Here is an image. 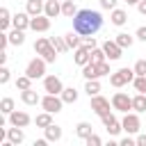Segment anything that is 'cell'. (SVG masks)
<instances>
[{
	"mask_svg": "<svg viewBox=\"0 0 146 146\" xmlns=\"http://www.w3.org/2000/svg\"><path fill=\"white\" fill-rule=\"evenodd\" d=\"M75 135H78L80 139H87V137L91 135V123H87V121H80V123L75 125Z\"/></svg>",
	"mask_w": 146,
	"mask_h": 146,
	"instance_id": "obj_30",
	"label": "cell"
},
{
	"mask_svg": "<svg viewBox=\"0 0 146 146\" xmlns=\"http://www.w3.org/2000/svg\"><path fill=\"white\" fill-rule=\"evenodd\" d=\"M62 2H64V0H62Z\"/></svg>",
	"mask_w": 146,
	"mask_h": 146,
	"instance_id": "obj_49",
	"label": "cell"
},
{
	"mask_svg": "<svg viewBox=\"0 0 146 146\" xmlns=\"http://www.w3.org/2000/svg\"><path fill=\"white\" fill-rule=\"evenodd\" d=\"M7 139H9V141H14V144L18 146V144H23V139H25V132H23L18 125H14V128H9V130H7Z\"/></svg>",
	"mask_w": 146,
	"mask_h": 146,
	"instance_id": "obj_20",
	"label": "cell"
},
{
	"mask_svg": "<svg viewBox=\"0 0 146 146\" xmlns=\"http://www.w3.org/2000/svg\"><path fill=\"white\" fill-rule=\"evenodd\" d=\"M30 114L27 112H23V110H14L11 114H9V123L11 125H18V128H25V125H30Z\"/></svg>",
	"mask_w": 146,
	"mask_h": 146,
	"instance_id": "obj_12",
	"label": "cell"
},
{
	"mask_svg": "<svg viewBox=\"0 0 146 146\" xmlns=\"http://www.w3.org/2000/svg\"><path fill=\"white\" fill-rule=\"evenodd\" d=\"M78 14V7H75V2L73 0H64L62 2V16H66V18H73Z\"/></svg>",
	"mask_w": 146,
	"mask_h": 146,
	"instance_id": "obj_26",
	"label": "cell"
},
{
	"mask_svg": "<svg viewBox=\"0 0 146 146\" xmlns=\"http://www.w3.org/2000/svg\"><path fill=\"white\" fill-rule=\"evenodd\" d=\"M132 87H135L139 94H146V75H135V80H132Z\"/></svg>",
	"mask_w": 146,
	"mask_h": 146,
	"instance_id": "obj_35",
	"label": "cell"
},
{
	"mask_svg": "<svg viewBox=\"0 0 146 146\" xmlns=\"http://www.w3.org/2000/svg\"><path fill=\"white\" fill-rule=\"evenodd\" d=\"M121 125H123V130H125L128 135H135V132H139L141 121H139V116H137L135 112H125V116H123Z\"/></svg>",
	"mask_w": 146,
	"mask_h": 146,
	"instance_id": "obj_7",
	"label": "cell"
},
{
	"mask_svg": "<svg viewBox=\"0 0 146 146\" xmlns=\"http://www.w3.org/2000/svg\"><path fill=\"white\" fill-rule=\"evenodd\" d=\"M84 144H87V146H100V144H103V139H100L98 135H94V132H91V135L84 139Z\"/></svg>",
	"mask_w": 146,
	"mask_h": 146,
	"instance_id": "obj_38",
	"label": "cell"
},
{
	"mask_svg": "<svg viewBox=\"0 0 146 146\" xmlns=\"http://www.w3.org/2000/svg\"><path fill=\"white\" fill-rule=\"evenodd\" d=\"M82 75H84V80H94V78H100V75H98V64H94V62L84 64V66H82Z\"/></svg>",
	"mask_w": 146,
	"mask_h": 146,
	"instance_id": "obj_23",
	"label": "cell"
},
{
	"mask_svg": "<svg viewBox=\"0 0 146 146\" xmlns=\"http://www.w3.org/2000/svg\"><path fill=\"white\" fill-rule=\"evenodd\" d=\"M64 39H66V46H68V50H71V48L75 50V48H80V46H82V34H78L75 30H73V32H68Z\"/></svg>",
	"mask_w": 146,
	"mask_h": 146,
	"instance_id": "obj_22",
	"label": "cell"
},
{
	"mask_svg": "<svg viewBox=\"0 0 146 146\" xmlns=\"http://www.w3.org/2000/svg\"><path fill=\"white\" fill-rule=\"evenodd\" d=\"M103 9H116V0H100Z\"/></svg>",
	"mask_w": 146,
	"mask_h": 146,
	"instance_id": "obj_43",
	"label": "cell"
},
{
	"mask_svg": "<svg viewBox=\"0 0 146 146\" xmlns=\"http://www.w3.org/2000/svg\"><path fill=\"white\" fill-rule=\"evenodd\" d=\"M21 100L25 103V105H36V103H41V98H39V94L30 87V89H23L21 91Z\"/></svg>",
	"mask_w": 146,
	"mask_h": 146,
	"instance_id": "obj_16",
	"label": "cell"
},
{
	"mask_svg": "<svg viewBox=\"0 0 146 146\" xmlns=\"http://www.w3.org/2000/svg\"><path fill=\"white\" fill-rule=\"evenodd\" d=\"M135 36H137V39H139V41H144V43H146V27H144V25H141V27H139V30H137V34H135Z\"/></svg>",
	"mask_w": 146,
	"mask_h": 146,
	"instance_id": "obj_45",
	"label": "cell"
},
{
	"mask_svg": "<svg viewBox=\"0 0 146 146\" xmlns=\"http://www.w3.org/2000/svg\"><path fill=\"white\" fill-rule=\"evenodd\" d=\"M46 59L43 57H34V59H30V64L25 66V73L32 78V80H36V78H46Z\"/></svg>",
	"mask_w": 146,
	"mask_h": 146,
	"instance_id": "obj_4",
	"label": "cell"
},
{
	"mask_svg": "<svg viewBox=\"0 0 146 146\" xmlns=\"http://www.w3.org/2000/svg\"><path fill=\"white\" fill-rule=\"evenodd\" d=\"M11 18H14V16L9 14V9H7V7H2V9H0V30H2V32H7V30H9Z\"/></svg>",
	"mask_w": 146,
	"mask_h": 146,
	"instance_id": "obj_27",
	"label": "cell"
},
{
	"mask_svg": "<svg viewBox=\"0 0 146 146\" xmlns=\"http://www.w3.org/2000/svg\"><path fill=\"white\" fill-rule=\"evenodd\" d=\"M100 27H103V14L96 9H78V14L73 16V30L82 36L96 34Z\"/></svg>",
	"mask_w": 146,
	"mask_h": 146,
	"instance_id": "obj_1",
	"label": "cell"
},
{
	"mask_svg": "<svg viewBox=\"0 0 146 146\" xmlns=\"http://www.w3.org/2000/svg\"><path fill=\"white\" fill-rule=\"evenodd\" d=\"M43 9H46V2H41V0H27V5H25V11L30 16H39V14H43Z\"/></svg>",
	"mask_w": 146,
	"mask_h": 146,
	"instance_id": "obj_17",
	"label": "cell"
},
{
	"mask_svg": "<svg viewBox=\"0 0 146 146\" xmlns=\"http://www.w3.org/2000/svg\"><path fill=\"white\" fill-rule=\"evenodd\" d=\"M112 107H114L116 112H128V110H132V96H128L125 91H116V94L112 96Z\"/></svg>",
	"mask_w": 146,
	"mask_h": 146,
	"instance_id": "obj_6",
	"label": "cell"
},
{
	"mask_svg": "<svg viewBox=\"0 0 146 146\" xmlns=\"http://www.w3.org/2000/svg\"><path fill=\"white\" fill-rule=\"evenodd\" d=\"M9 43H11V46H23V43H25V30L14 27V30L9 32Z\"/></svg>",
	"mask_w": 146,
	"mask_h": 146,
	"instance_id": "obj_21",
	"label": "cell"
},
{
	"mask_svg": "<svg viewBox=\"0 0 146 146\" xmlns=\"http://www.w3.org/2000/svg\"><path fill=\"white\" fill-rule=\"evenodd\" d=\"M46 139H48V141H59V139H62V128L55 125V123H50V125L46 128Z\"/></svg>",
	"mask_w": 146,
	"mask_h": 146,
	"instance_id": "obj_25",
	"label": "cell"
},
{
	"mask_svg": "<svg viewBox=\"0 0 146 146\" xmlns=\"http://www.w3.org/2000/svg\"><path fill=\"white\" fill-rule=\"evenodd\" d=\"M82 43H84L89 50H94V48H96V36H94V34H87V36H82Z\"/></svg>",
	"mask_w": 146,
	"mask_h": 146,
	"instance_id": "obj_40",
	"label": "cell"
},
{
	"mask_svg": "<svg viewBox=\"0 0 146 146\" xmlns=\"http://www.w3.org/2000/svg\"><path fill=\"white\" fill-rule=\"evenodd\" d=\"M125 2H128V5H137L139 0H125Z\"/></svg>",
	"mask_w": 146,
	"mask_h": 146,
	"instance_id": "obj_48",
	"label": "cell"
},
{
	"mask_svg": "<svg viewBox=\"0 0 146 146\" xmlns=\"http://www.w3.org/2000/svg\"><path fill=\"white\" fill-rule=\"evenodd\" d=\"M62 105H64V100H62L59 94H46V96L41 98V107H43L46 112H50V114H57V112L62 110Z\"/></svg>",
	"mask_w": 146,
	"mask_h": 146,
	"instance_id": "obj_5",
	"label": "cell"
},
{
	"mask_svg": "<svg viewBox=\"0 0 146 146\" xmlns=\"http://www.w3.org/2000/svg\"><path fill=\"white\" fill-rule=\"evenodd\" d=\"M100 121H103V125H105V130H107L110 135H119V132L123 130L121 121H116V116H114L112 112H105V114L100 116Z\"/></svg>",
	"mask_w": 146,
	"mask_h": 146,
	"instance_id": "obj_8",
	"label": "cell"
},
{
	"mask_svg": "<svg viewBox=\"0 0 146 146\" xmlns=\"http://www.w3.org/2000/svg\"><path fill=\"white\" fill-rule=\"evenodd\" d=\"M73 62L78 64V66H84V64H89L91 62V50L82 43L80 48H75V55H73Z\"/></svg>",
	"mask_w": 146,
	"mask_h": 146,
	"instance_id": "obj_14",
	"label": "cell"
},
{
	"mask_svg": "<svg viewBox=\"0 0 146 146\" xmlns=\"http://www.w3.org/2000/svg\"><path fill=\"white\" fill-rule=\"evenodd\" d=\"M34 52L36 55H41L48 64H52L55 59H57V48L52 46V41L50 39H46V36H39L36 41H34Z\"/></svg>",
	"mask_w": 146,
	"mask_h": 146,
	"instance_id": "obj_2",
	"label": "cell"
},
{
	"mask_svg": "<svg viewBox=\"0 0 146 146\" xmlns=\"http://www.w3.org/2000/svg\"><path fill=\"white\" fill-rule=\"evenodd\" d=\"M103 50H105V55H107V59H110V62L121 59V52H123V48H121L116 41H110V39L103 43Z\"/></svg>",
	"mask_w": 146,
	"mask_h": 146,
	"instance_id": "obj_11",
	"label": "cell"
},
{
	"mask_svg": "<svg viewBox=\"0 0 146 146\" xmlns=\"http://www.w3.org/2000/svg\"><path fill=\"white\" fill-rule=\"evenodd\" d=\"M135 68H128V66H123V68H119V71H114L112 75H110V84L112 87H123V84H128V82H132L135 80Z\"/></svg>",
	"mask_w": 146,
	"mask_h": 146,
	"instance_id": "obj_3",
	"label": "cell"
},
{
	"mask_svg": "<svg viewBox=\"0 0 146 146\" xmlns=\"http://www.w3.org/2000/svg\"><path fill=\"white\" fill-rule=\"evenodd\" d=\"M91 110H94L98 116H103L105 112H110V100L103 98L100 94H98V96H91Z\"/></svg>",
	"mask_w": 146,
	"mask_h": 146,
	"instance_id": "obj_13",
	"label": "cell"
},
{
	"mask_svg": "<svg viewBox=\"0 0 146 146\" xmlns=\"http://www.w3.org/2000/svg\"><path fill=\"white\" fill-rule=\"evenodd\" d=\"M34 123H36V128H43V130H46V128H48V125L52 123V114L43 110L41 114H36V119H34Z\"/></svg>",
	"mask_w": 146,
	"mask_h": 146,
	"instance_id": "obj_24",
	"label": "cell"
},
{
	"mask_svg": "<svg viewBox=\"0 0 146 146\" xmlns=\"http://www.w3.org/2000/svg\"><path fill=\"white\" fill-rule=\"evenodd\" d=\"M91 62H94V64H100V62H107V55H105V50L96 46V48L91 50Z\"/></svg>",
	"mask_w": 146,
	"mask_h": 146,
	"instance_id": "obj_33",
	"label": "cell"
},
{
	"mask_svg": "<svg viewBox=\"0 0 146 146\" xmlns=\"http://www.w3.org/2000/svg\"><path fill=\"white\" fill-rule=\"evenodd\" d=\"M50 41H52V46L57 48V52H66V50H68V46H66V39H64V36H52Z\"/></svg>",
	"mask_w": 146,
	"mask_h": 146,
	"instance_id": "obj_36",
	"label": "cell"
},
{
	"mask_svg": "<svg viewBox=\"0 0 146 146\" xmlns=\"http://www.w3.org/2000/svg\"><path fill=\"white\" fill-rule=\"evenodd\" d=\"M110 21H112V25H116V27H121V25H125L128 23V14L123 11V9H112V16H110Z\"/></svg>",
	"mask_w": 146,
	"mask_h": 146,
	"instance_id": "obj_18",
	"label": "cell"
},
{
	"mask_svg": "<svg viewBox=\"0 0 146 146\" xmlns=\"http://www.w3.org/2000/svg\"><path fill=\"white\" fill-rule=\"evenodd\" d=\"M137 144H139V146H146V135H139V137H137Z\"/></svg>",
	"mask_w": 146,
	"mask_h": 146,
	"instance_id": "obj_47",
	"label": "cell"
},
{
	"mask_svg": "<svg viewBox=\"0 0 146 146\" xmlns=\"http://www.w3.org/2000/svg\"><path fill=\"white\" fill-rule=\"evenodd\" d=\"M30 27H32L34 32H48V30H50V16H46V14L32 16V21H30Z\"/></svg>",
	"mask_w": 146,
	"mask_h": 146,
	"instance_id": "obj_10",
	"label": "cell"
},
{
	"mask_svg": "<svg viewBox=\"0 0 146 146\" xmlns=\"http://www.w3.org/2000/svg\"><path fill=\"white\" fill-rule=\"evenodd\" d=\"M0 112L9 116V114L14 112V98H2V100H0Z\"/></svg>",
	"mask_w": 146,
	"mask_h": 146,
	"instance_id": "obj_34",
	"label": "cell"
},
{
	"mask_svg": "<svg viewBox=\"0 0 146 146\" xmlns=\"http://www.w3.org/2000/svg\"><path fill=\"white\" fill-rule=\"evenodd\" d=\"M121 48H130L132 46V41H135V36H130V34H125V32H121V34H116V39H114Z\"/></svg>",
	"mask_w": 146,
	"mask_h": 146,
	"instance_id": "obj_32",
	"label": "cell"
},
{
	"mask_svg": "<svg viewBox=\"0 0 146 146\" xmlns=\"http://www.w3.org/2000/svg\"><path fill=\"white\" fill-rule=\"evenodd\" d=\"M43 91L46 94H62L64 91V84L57 75H46L43 78Z\"/></svg>",
	"mask_w": 146,
	"mask_h": 146,
	"instance_id": "obj_9",
	"label": "cell"
},
{
	"mask_svg": "<svg viewBox=\"0 0 146 146\" xmlns=\"http://www.w3.org/2000/svg\"><path fill=\"white\" fill-rule=\"evenodd\" d=\"M59 96H62L64 103H75V100H78V91H75L73 87H64V91H62Z\"/></svg>",
	"mask_w": 146,
	"mask_h": 146,
	"instance_id": "obj_31",
	"label": "cell"
},
{
	"mask_svg": "<svg viewBox=\"0 0 146 146\" xmlns=\"http://www.w3.org/2000/svg\"><path fill=\"white\" fill-rule=\"evenodd\" d=\"M30 87H32V78H30L27 73H25V75H21V78L16 80V89H21V91H23V89H30Z\"/></svg>",
	"mask_w": 146,
	"mask_h": 146,
	"instance_id": "obj_37",
	"label": "cell"
},
{
	"mask_svg": "<svg viewBox=\"0 0 146 146\" xmlns=\"http://www.w3.org/2000/svg\"><path fill=\"white\" fill-rule=\"evenodd\" d=\"M135 73L137 75H146V59H137L135 62Z\"/></svg>",
	"mask_w": 146,
	"mask_h": 146,
	"instance_id": "obj_39",
	"label": "cell"
},
{
	"mask_svg": "<svg viewBox=\"0 0 146 146\" xmlns=\"http://www.w3.org/2000/svg\"><path fill=\"white\" fill-rule=\"evenodd\" d=\"M132 110L135 112H146V94L137 91V96H132Z\"/></svg>",
	"mask_w": 146,
	"mask_h": 146,
	"instance_id": "obj_29",
	"label": "cell"
},
{
	"mask_svg": "<svg viewBox=\"0 0 146 146\" xmlns=\"http://www.w3.org/2000/svg\"><path fill=\"white\" fill-rule=\"evenodd\" d=\"M84 91H87V96L91 98V96H98L100 94V82H98V78H94V80H87V84H84Z\"/></svg>",
	"mask_w": 146,
	"mask_h": 146,
	"instance_id": "obj_28",
	"label": "cell"
},
{
	"mask_svg": "<svg viewBox=\"0 0 146 146\" xmlns=\"http://www.w3.org/2000/svg\"><path fill=\"white\" fill-rule=\"evenodd\" d=\"M110 73H112V71H110V64H107V62H100V64H98V75L103 78V75H110Z\"/></svg>",
	"mask_w": 146,
	"mask_h": 146,
	"instance_id": "obj_41",
	"label": "cell"
},
{
	"mask_svg": "<svg viewBox=\"0 0 146 146\" xmlns=\"http://www.w3.org/2000/svg\"><path fill=\"white\" fill-rule=\"evenodd\" d=\"M30 21H32V16H30L27 11H25V14H14L11 25L18 27V30H27V27H30Z\"/></svg>",
	"mask_w": 146,
	"mask_h": 146,
	"instance_id": "obj_15",
	"label": "cell"
},
{
	"mask_svg": "<svg viewBox=\"0 0 146 146\" xmlns=\"http://www.w3.org/2000/svg\"><path fill=\"white\" fill-rule=\"evenodd\" d=\"M137 9H139V14L146 16V0H139V2H137Z\"/></svg>",
	"mask_w": 146,
	"mask_h": 146,
	"instance_id": "obj_46",
	"label": "cell"
},
{
	"mask_svg": "<svg viewBox=\"0 0 146 146\" xmlns=\"http://www.w3.org/2000/svg\"><path fill=\"white\" fill-rule=\"evenodd\" d=\"M9 82V68L2 64V68H0V84H7Z\"/></svg>",
	"mask_w": 146,
	"mask_h": 146,
	"instance_id": "obj_42",
	"label": "cell"
},
{
	"mask_svg": "<svg viewBox=\"0 0 146 146\" xmlns=\"http://www.w3.org/2000/svg\"><path fill=\"white\" fill-rule=\"evenodd\" d=\"M43 14H46V16H50V18H57V16L62 14V5H59V0H48V2H46Z\"/></svg>",
	"mask_w": 146,
	"mask_h": 146,
	"instance_id": "obj_19",
	"label": "cell"
},
{
	"mask_svg": "<svg viewBox=\"0 0 146 146\" xmlns=\"http://www.w3.org/2000/svg\"><path fill=\"white\" fill-rule=\"evenodd\" d=\"M119 144H121V146H135V144H137V139H132V137H123Z\"/></svg>",
	"mask_w": 146,
	"mask_h": 146,
	"instance_id": "obj_44",
	"label": "cell"
}]
</instances>
